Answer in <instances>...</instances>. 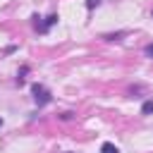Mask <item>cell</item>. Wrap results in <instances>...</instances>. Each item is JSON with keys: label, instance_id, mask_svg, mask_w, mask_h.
<instances>
[{"label": "cell", "instance_id": "cell-1", "mask_svg": "<svg viewBox=\"0 0 153 153\" xmlns=\"http://www.w3.org/2000/svg\"><path fill=\"white\" fill-rule=\"evenodd\" d=\"M31 93H33V100H36L38 105H48V103L53 100L50 91H48L43 84H33V86H31Z\"/></svg>", "mask_w": 153, "mask_h": 153}, {"label": "cell", "instance_id": "cell-2", "mask_svg": "<svg viewBox=\"0 0 153 153\" xmlns=\"http://www.w3.org/2000/svg\"><path fill=\"white\" fill-rule=\"evenodd\" d=\"M55 22H57V14H48V17H45V22H43V24H38L36 29H38V31H48Z\"/></svg>", "mask_w": 153, "mask_h": 153}, {"label": "cell", "instance_id": "cell-3", "mask_svg": "<svg viewBox=\"0 0 153 153\" xmlns=\"http://www.w3.org/2000/svg\"><path fill=\"white\" fill-rule=\"evenodd\" d=\"M100 153H120V148H117L115 143H110V141H105V143L100 146Z\"/></svg>", "mask_w": 153, "mask_h": 153}, {"label": "cell", "instance_id": "cell-4", "mask_svg": "<svg viewBox=\"0 0 153 153\" xmlns=\"http://www.w3.org/2000/svg\"><path fill=\"white\" fill-rule=\"evenodd\" d=\"M151 112H153V98L146 100V103L141 105V115H151Z\"/></svg>", "mask_w": 153, "mask_h": 153}, {"label": "cell", "instance_id": "cell-5", "mask_svg": "<svg viewBox=\"0 0 153 153\" xmlns=\"http://www.w3.org/2000/svg\"><path fill=\"white\" fill-rule=\"evenodd\" d=\"M98 5H100V0H88V2H86L88 10H93V7H98Z\"/></svg>", "mask_w": 153, "mask_h": 153}, {"label": "cell", "instance_id": "cell-6", "mask_svg": "<svg viewBox=\"0 0 153 153\" xmlns=\"http://www.w3.org/2000/svg\"><path fill=\"white\" fill-rule=\"evenodd\" d=\"M146 57H151V60H153V43H148V45H146Z\"/></svg>", "mask_w": 153, "mask_h": 153}, {"label": "cell", "instance_id": "cell-7", "mask_svg": "<svg viewBox=\"0 0 153 153\" xmlns=\"http://www.w3.org/2000/svg\"><path fill=\"white\" fill-rule=\"evenodd\" d=\"M0 127H2V117H0Z\"/></svg>", "mask_w": 153, "mask_h": 153}]
</instances>
